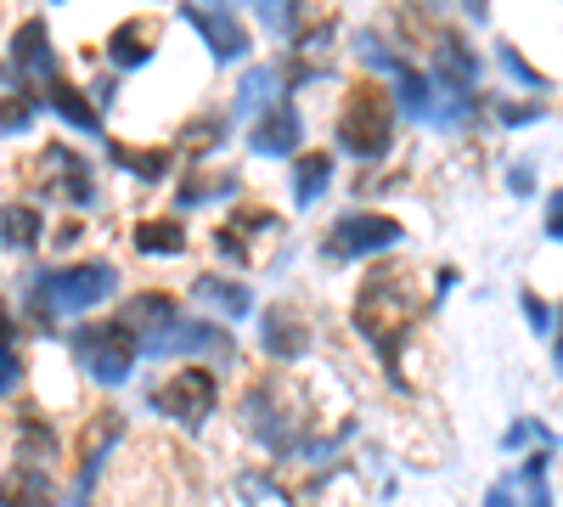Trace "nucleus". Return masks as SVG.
Returning <instances> with one entry per match:
<instances>
[{
    "instance_id": "nucleus-1",
    "label": "nucleus",
    "mask_w": 563,
    "mask_h": 507,
    "mask_svg": "<svg viewBox=\"0 0 563 507\" xmlns=\"http://www.w3.org/2000/svg\"><path fill=\"white\" fill-rule=\"evenodd\" d=\"M411 316H417V305H411V294H406V283H400V271H378V276L366 283L361 305H355L361 333L378 339V350H395V344H400V333L411 328Z\"/></svg>"
},
{
    "instance_id": "nucleus-2",
    "label": "nucleus",
    "mask_w": 563,
    "mask_h": 507,
    "mask_svg": "<svg viewBox=\"0 0 563 507\" xmlns=\"http://www.w3.org/2000/svg\"><path fill=\"white\" fill-rule=\"evenodd\" d=\"M339 142L350 153H361V158L389 147V102H384L378 85H355L344 97V108H339Z\"/></svg>"
},
{
    "instance_id": "nucleus-3",
    "label": "nucleus",
    "mask_w": 563,
    "mask_h": 507,
    "mask_svg": "<svg viewBox=\"0 0 563 507\" xmlns=\"http://www.w3.org/2000/svg\"><path fill=\"white\" fill-rule=\"evenodd\" d=\"M40 288L57 310H85V305H97L119 288V271L113 265H74V271H52Z\"/></svg>"
},
{
    "instance_id": "nucleus-4",
    "label": "nucleus",
    "mask_w": 563,
    "mask_h": 507,
    "mask_svg": "<svg viewBox=\"0 0 563 507\" xmlns=\"http://www.w3.org/2000/svg\"><path fill=\"white\" fill-rule=\"evenodd\" d=\"M74 350H79V361H85L97 378H124L135 339H130V328L119 321V328H85V333H74Z\"/></svg>"
},
{
    "instance_id": "nucleus-5",
    "label": "nucleus",
    "mask_w": 563,
    "mask_h": 507,
    "mask_svg": "<svg viewBox=\"0 0 563 507\" xmlns=\"http://www.w3.org/2000/svg\"><path fill=\"white\" fill-rule=\"evenodd\" d=\"M153 400L169 411V418H203V411L214 406V378L203 373V366H180L169 384L153 389Z\"/></svg>"
},
{
    "instance_id": "nucleus-6",
    "label": "nucleus",
    "mask_w": 563,
    "mask_h": 507,
    "mask_svg": "<svg viewBox=\"0 0 563 507\" xmlns=\"http://www.w3.org/2000/svg\"><path fill=\"white\" fill-rule=\"evenodd\" d=\"M400 238V225L384 220V214H350L333 225V238H327V254L333 260H350V254H366V249H389Z\"/></svg>"
},
{
    "instance_id": "nucleus-7",
    "label": "nucleus",
    "mask_w": 563,
    "mask_h": 507,
    "mask_svg": "<svg viewBox=\"0 0 563 507\" xmlns=\"http://www.w3.org/2000/svg\"><path fill=\"white\" fill-rule=\"evenodd\" d=\"M0 507H57V485L40 469H12L0 480Z\"/></svg>"
},
{
    "instance_id": "nucleus-8",
    "label": "nucleus",
    "mask_w": 563,
    "mask_h": 507,
    "mask_svg": "<svg viewBox=\"0 0 563 507\" xmlns=\"http://www.w3.org/2000/svg\"><path fill=\"white\" fill-rule=\"evenodd\" d=\"M310 344V333H305V321H299V310H288V305H276L271 316H265V350L271 355H282V361H294L299 350Z\"/></svg>"
},
{
    "instance_id": "nucleus-9",
    "label": "nucleus",
    "mask_w": 563,
    "mask_h": 507,
    "mask_svg": "<svg viewBox=\"0 0 563 507\" xmlns=\"http://www.w3.org/2000/svg\"><path fill=\"white\" fill-rule=\"evenodd\" d=\"M147 350H153V355H158V350H209V355H225L231 344H225V333H214V328H169V333H153Z\"/></svg>"
},
{
    "instance_id": "nucleus-10",
    "label": "nucleus",
    "mask_w": 563,
    "mask_h": 507,
    "mask_svg": "<svg viewBox=\"0 0 563 507\" xmlns=\"http://www.w3.org/2000/svg\"><path fill=\"white\" fill-rule=\"evenodd\" d=\"M294 142H299V113H294V108H276V113L254 130V147H260V153H288Z\"/></svg>"
},
{
    "instance_id": "nucleus-11",
    "label": "nucleus",
    "mask_w": 563,
    "mask_h": 507,
    "mask_svg": "<svg viewBox=\"0 0 563 507\" xmlns=\"http://www.w3.org/2000/svg\"><path fill=\"white\" fill-rule=\"evenodd\" d=\"M192 23L214 40V57H238L243 52V29H238L231 12H192Z\"/></svg>"
},
{
    "instance_id": "nucleus-12",
    "label": "nucleus",
    "mask_w": 563,
    "mask_h": 507,
    "mask_svg": "<svg viewBox=\"0 0 563 507\" xmlns=\"http://www.w3.org/2000/svg\"><path fill=\"white\" fill-rule=\"evenodd\" d=\"M119 434V418H113V411H102V418H90V429L79 434V445H74V456H79V474H90V469H97L102 463V445Z\"/></svg>"
},
{
    "instance_id": "nucleus-13",
    "label": "nucleus",
    "mask_w": 563,
    "mask_h": 507,
    "mask_svg": "<svg viewBox=\"0 0 563 507\" xmlns=\"http://www.w3.org/2000/svg\"><path fill=\"white\" fill-rule=\"evenodd\" d=\"M434 63H440V74H445L451 85H474V63L462 57V45H456L451 34H440V52H434Z\"/></svg>"
},
{
    "instance_id": "nucleus-14",
    "label": "nucleus",
    "mask_w": 563,
    "mask_h": 507,
    "mask_svg": "<svg viewBox=\"0 0 563 507\" xmlns=\"http://www.w3.org/2000/svg\"><path fill=\"white\" fill-rule=\"evenodd\" d=\"M327 169H333V158H327V153H310V158L299 164V203H310V198L327 187Z\"/></svg>"
},
{
    "instance_id": "nucleus-15",
    "label": "nucleus",
    "mask_w": 563,
    "mask_h": 507,
    "mask_svg": "<svg viewBox=\"0 0 563 507\" xmlns=\"http://www.w3.org/2000/svg\"><path fill=\"white\" fill-rule=\"evenodd\" d=\"M271 90H276V74H271V68H254V74L243 79V90H238V108H243V113H249V108H265Z\"/></svg>"
},
{
    "instance_id": "nucleus-16",
    "label": "nucleus",
    "mask_w": 563,
    "mask_h": 507,
    "mask_svg": "<svg viewBox=\"0 0 563 507\" xmlns=\"http://www.w3.org/2000/svg\"><path fill=\"white\" fill-rule=\"evenodd\" d=\"M135 243L147 249V254H158V249H164V254H175L186 238H180V225H175V220H164V225H141V238H135Z\"/></svg>"
},
{
    "instance_id": "nucleus-17",
    "label": "nucleus",
    "mask_w": 563,
    "mask_h": 507,
    "mask_svg": "<svg viewBox=\"0 0 563 507\" xmlns=\"http://www.w3.org/2000/svg\"><path fill=\"white\" fill-rule=\"evenodd\" d=\"M34 225H40L34 209H7V214H0V238H7V243H34Z\"/></svg>"
},
{
    "instance_id": "nucleus-18",
    "label": "nucleus",
    "mask_w": 563,
    "mask_h": 507,
    "mask_svg": "<svg viewBox=\"0 0 563 507\" xmlns=\"http://www.w3.org/2000/svg\"><path fill=\"white\" fill-rule=\"evenodd\" d=\"M57 113H63V119H74L79 130H97V113H90V108L79 102V90H57Z\"/></svg>"
},
{
    "instance_id": "nucleus-19",
    "label": "nucleus",
    "mask_w": 563,
    "mask_h": 507,
    "mask_svg": "<svg viewBox=\"0 0 563 507\" xmlns=\"http://www.w3.org/2000/svg\"><path fill=\"white\" fill-rule=\"evenodd\" d=\"M141 34H147V23H130V29H119V40H113V45H119V52H113L119 63H141V57H147V52H141Z\"/></svg>"
},
{
    "instance_id": "nucleus-20",
    "label": "nucleus",
    "mask_w": 563,
    "mask_h": 507,
    "mask_svg": "<svg viewBox=\"0 0 563 507\" xmlns=\"http://www.w3.org/2000/svg\"><path fill=\"white\" fill-rule=\"evenodd\" d=\"M198 294H203V299H214V305H225V310H243V305H249V294H243V288H220V283H198Z\"/></svg>"
},
{
    "instance_id": "nucleus-21",
    "label": "nucleus",
    "mask_w": 563,
    "mask_h": 507,
    "mask_svg": "<svg viewBox=\"0 0 563 507\" xmlns=\"http://www.w3.org/2000/svg\"><path fill=\"white\" fill-rule=\"evenodd\" d=\"M12 384H18V355L0 350V389H12Z\"/></svg>"
},
{
    "instance_id": "nucleus-22",
    "label": "nucleus",
    "mask_w": 563,
    "mask_h": 507,
    "mask_svg": "<svg viewBox=\"0 0 563 507\" xmlns=\"http://www.w3.org/2000/svg\"><path fill=\"white\" fill-rule=\"evenodd\" d=\"M552 232L563 238V198H558V209H552Z\"/></svg>"
},
{
    "instance_id": "nucleus-23",
    "label": "nucleus",
    "mask_w": 563,
    "mask_h": 507,
    "mask_svg": "<svg viewBox=\"0 0 563 507\" xmlns=\"http://www.w3.org/2000/svg\"><path fill=\"white\" fill-rule=\"evenodd\" d=\"M0 344H7V310H0Z\"/></svg>"
},
{
    "instance_id": "nucleus-24",
    "label": "nucleus",
    "mask_w": 563,
    "mask_h": 507,
    "mask_svg": "<svg viewBox=\"0 0 563 507\" xmlns=\"http://www.w3.org/2000/svg\"><path fill=\"white\" fill-rule=\"evenodd\" d=\"M558 361H563V350H558Z\"/></svg>"
}]
</instances>
